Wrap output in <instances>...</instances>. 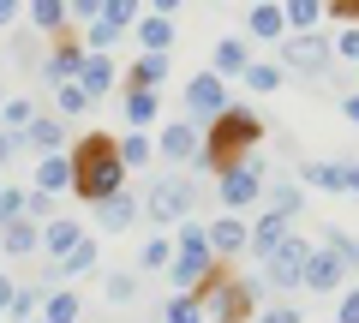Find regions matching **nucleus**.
Listing matches in <instances>:
<instances>
[{
  "label": "nucleus",
  "mask_w": 359,
  "mask_h": 323,
  "mask_svg": "<svg viewBox=\"0 0 359 323\" xmlns=\"http://www.w3.org/2000/svg\"><path fill=\"white\" fill-rule=\"evenodd\" d=\"M72 174H78L72 192L84 198V204H108V198H120V192H126L120 138H108V132H84V138L72 144Z\"/></svg>",
  "instance_id": "nucleus-1"
},
{
  "label": "nucleus",
  "mask_w": 359,
  "mask_h": 323,
  "mask_svg": "<svg viewBox=\"0 0 359 323\" xmlns=\"http://www.w3.org/2000/svg\"><path fill=\"white\" fill-rule=\"evenodd\" d=\"M257 144H264V120H257L252 108H228V114L204 132V156H198V168H210L216 180H222V174H233V168H252V150H257Z\"/></svg>",
  "instance_id": "nucleus-2"
},
{
  "label": "nucleus",
  "mask_w": 359,
  "mask_h": 323,
  "mask_svg": "<svg viewBox=\"0 0 359 323\" xmlns=\"http://www.w3.org/2000/svg\"><path fill=\"white\" fill-rule=\"evenodd\" d=\"M174 246L180 252H174V270H168V287H174V294H198V287L222 270V263L210 258V221H180Z\"/></svg>",
  "instance_id": "nucleus-3"
},
{
  "label": "nucleus",
  "mask_w": 359,
  "mask_h": 323,
  "mask_svg": "<svg viewBox=\"0 0 359 323\" xmlns=\"http://www.w3.org/2000/svg\"><path fill=\"white\" fill-rule=\"evenodd\" d=\"M192 204H198L192 174H156V180L144 186V221H156V233L180 228V221L192 216Z\"/></svg>",
  "instance_id": "nucleus-4"
},
{
  "label": "nucleus",
  "mask_w": 359,
  "mask_h": 323,
  "mask_svg": "<svg viewBox=\"0 0 359 323\" xmlns=\"http://www.w3.org/2000/svg\"><path fill=\"white\" fill-rule=\"evenodd\" d=\"M198 299H204V317L210 323H252L257 317V282L228 275V270L210 275V282L198 287Z\"/></svg>",
  "instance_id": "nucleus-5"
},
{
  "label": "nucleus",
  "mask_w": 359,
  "mask_h": 323,
  "mask_svg": "<svg viewBox=\"0 0 359 323\" xmlns=\"http://www.w3.org/2000/svg\"><path fill=\"white\" fill-rule=\"evenodd\" d=\"M228 108H233V102H228V84H222L216 72H198L192 84H186V120H192V126L210 132L222 114H228Z\"/></svg>",
  "instance_id": "nucleus-6"
},
{
  "label": "nucleus",
  "mask_w": 359,
  "mask_h": 323,
  "mask_svg": "<svg viewBox=\"0 0 359 323\" xmlns=\"http://www.w3.org/2000/svg\"><path fill=\"white\" fill-rule=\"evenodd\" d=\"M306 263H311V246L294 233L282 252H269V258H264V282L276 287V294H299V287H306Z\"/></svg>",
  "instance_id": "nucleus-7"
},
{
  "label": "nucleus",
  "mask_w": 359,
  "mask_h": 323,
  "mask_svg": "<svg viewBox=\"0 0 359 323\" xmlns=\"http://www.w3.org/2000/svg\"><path fill=\"white\" fill-rule=\"evenodd\" d=\"M282 72L330 78V72H335V48H330V36H287V42H282Z\"/></svg>",
  "instance_id": "nucleus-8"
},
{
  "label": "nucleus",
  "mask_w": 359,
  "mask_h": 323,
  "mask_svg": "<svg viewBox=\"0 0 359 323\" xmlns=\"http://www.w3.org/2000/svg\"><path fill=\"white\" fill-rule=\"evenodd\" d=\"M156 156H162V162H186V168H198V156H204V126H192V120H168L162 138H156Z\"/></svg>",
  "instance_id": "nucleus-9"
},
{
  "label": "nucleus",
  "mask_w": 359,
  "mask_h": 323,
  "mask_svg": "<svg viewBox=\"0 0 359 323\" xmlns=\"http://www.w3.org/2000/svg\"><path fill=\"white\" fill-rule=\"evenodd\" d=\"M84 60H90V54H84V42H78V36H60V42L48 48V60H42V78H48L54 90H60V84H78Z\"/></svg>",
  "instance_id": "nucleus-10"
},
{
  "label": "nucleus",
  "mask_w": 359,
  "mask_h": 323,
  "mask_svg": "<svg viewBox=\"0 0 359 323\" xmlns=\"http://www.w3.org/2000/svg\"><path fill=\"white\" fill-rule=\"evenodd\" d=\"M264 174H269V168H257V162H252V168H233V174H222V180H216V198H222L228 209L257 204V198H264Z\"/></svg>",
  "instance_id": "nucleus-11"
},
{
  "label": "nucleus",
  "mask_w": 359,
  "mask_h": 323,
  "mask_svg": "<svg viewBox=\"0 0 359 323\" xmlns=\"http://www.w3.org/2000/svg\"><path fill=\"white\" fill-rule=\"evenodd\" d=\"M287 240H294V216H282V209H264V216L252 221V258L264 263L269 252H282Z\"/></svg>",
  "instance_id": "nucleus-12"
},
{
  "label": "nucleus",
  "mask_w": 359,
  "mask_h": 323,
  "mask_svg": "<svg viewBox=\"0 0 359 323\" xmlns=\"http://www.w3.org/2000/svg\"><path fill=\"white\" fill-rule=\"evenodd\" d=\"M240 252H252V228H245L240 216H216L210 221V258L228 263V258H240Z\"/></svg>",
  "instance_id": "nucleus-13"
},
{
  "label": "nucleus",
  "mask_w": 359,
  "mask_h": 323,
  "mask_svg": "<svg viewBox=\"0 0 359 323\" xmlns=\"http://www.w3.org/2000/svg\"><path fill=\"white\" fill-rule=\"evenodd\" d=\"M347 275H353V270H347L335 252H323V246L311 252V263H306V287H311V294H347Z\"/></svg>",
  "instance_id": "nucleus-14"
},
{
  "label": "nucleus",
  "mask_w": 359,
  "mask_h": 323,
  "mask_svg": "<svg viewBox=\"0 0 359 323\" xmlns=\"http://www.w3.org/2000/svg\"><path fill=\"white\" fill-rule=\"evenodd\" d=\"M78 186V174H72V156H42L36 168H30V192H48V198H60V192H72Z\"/></svg>",
  "instance_id": "nucleus-15"
},
{
  "label": "nucleus",
  "mask_w": 359,
  "mask_h": 323,
  "mask_svg": "<svg viewBox=\"0 0 359 323\" xmlns=\"http://www.w3.org/2000/svg\"><path fill=\"white\" fill-rule=\"evenodd\" d=\"M138 209H144L138 192H120V198H108V204H96V228L102 233H126L132 221H138Z\"/></svg>",
  "instance_id": "nucleus-16"
},
{
  "label": "nucleus",
  "mask_w": 359,
  "mask_h": 323,
  "mask_svg": "<svg viewBox=\"0 0 359 323\" xmlns=\"http://www.w3.org/2000/svg\"><path fill=\"white\" fill-rule=\"evenodd\" d=\"M36 120H42V114H36V102H30V96H6V102H0V132H6L13 144H25Z\"/></svg>",
  "instance_id": "nucleus-17"
},
{
  "label": "nucleus",
  "mask_w": 359,
  "mask_h": 323,
  "mask_svg": "<svg viewBox=\"0 0 359 323\" xmlns=\"http://www.w3.org/2000/svg\"><path fill=\"white\" fill-rule=\"evenodd\" d=\"M84 240V228H78V216H54L48 228H42V252H48L54 263L60 258H72V246Z\"/></svg>",
  "instance_id": "nucleus-18"
},
{
  "label": "nucleus",
  "mask_w": 359,
  "mask_h": 323,
  "mask_svg": "<svg viewBox=\"0 0 359 323\" xmlns=\"http://www.w3.org/2000/svg\"><path fill=\"white\" fill-rule=\"evenodd\" d=\"M210 72L222 78V84H228V72H252V48H245V36H222L216 42V60H210Z\"/></svg>",
  "instance_id": "nucleus-19"
},
{
  "label": "nucleus",
  "mask_w": 359,
  "mask_h": 323,
  "mask_svg": "<svg viewBox=\"0 0 359 323\" xmlns=\"http://www.w3.org/2000/svg\"><path fill=\"white\" fill-rule=\"evenodd\" d=\"M120 108H126V132H144V126H156V114H162V96L126 90V84H120Z\"/></svg>",
  "instance_id": "nucleus-20"
},
{
  "label": "nucleus",
  "mask_w": 359,
  "mask_h": 323,
  "mask_svg": "<svg viewBox=\"0 0 359 323\" xmlns=\"http://www.w3.org/2000/svg\"><path fill=\"white\" fill-rule=\"evenodd\" d=\"M245 30L257 42H287V6H252L245 13Z\"/></svg>",
  "instance_id": "nucleus-21"
},
{
  "label": "nucleus",
  "mask_w": 359,
  "mask_h": 323,
  "mask_svg": "<svg viewBox=\"0 0 359 323\" xmlns=\"http://www.w3.org/2000/svg\"><path fill=\"white\" fill-rule=\"evenodd\" d=\"M323 18H330V0H287V30L294 36H318Z\"/></svg>",
  "instance_id": "nucleus-22"
},
{
  "label": "nucleus",
  "mask_w": 359,
  "mask_h": 323,
  "mask_svg": "<svg viewBox=\"0 0 359 323\" xmlns=\"http://www.w3.org/2000/svg\"><path fill=\"white\" fill-rule=\"evenodd\" d=\"M78 84L90 90V102H102V96L114 90V60H108V54H90L84 72H78Z\"/></svg>",
  "instance_id": "nucleus-23"
},
{
  "label": "nucleus",
  "mask_w": 359,
  "mask_h": 323,
  "mask_svg": "<svg viewBox=\"0 0 359 323\" xmlns=\"http://www.w3.org/2000/svg\"><path fill=\"white\" fill-rule=\"evenodd\" d=\"M25 18L42 30V36H54V42H60V36H66V18H72V6H60V0H36V6H30Z\"/></svg>",
  "instance_id": "nucleus-24"
},
{
  "label": "nucleus",
  "mask_w": 359,
  "mask_h": 323,
  "mask_svg": "<svg viewBox=\"0 0 359 323\" xmlns=\"http://www.w3.org/2000/svg\"><path fill=\"white\" fill-rule=\"evenodd\" d=\"M162 78H168V54H144V60L138 66H132V72H126V90H162Z\"/></svg>",
  "instance_id": "nucleus-25"
},
{
  "label": "nucleus",
  "mask_w": 359,
  "mask_h": 323,
  "mask_svg": "<svg viewBox=\"0 0 359 323\" xmlns=\"http://www.w3.org/2000/svg\"><path fill=\"white\" fill-rule=\"evenodd\" d=\"M264 198L282 209V216H306V192H299L294 180H276V174H264Z\"/></svg>",
  "instance_id": "nucleus-26"
},
{
  "label": "nucleus",
  "mask_w": 359,
  "mask_h": 323,
  "mask_svg": "<svg viewBox=\"0 0 359 323\" xmlns=\"http://www.w3.org/2000/svg\"><path fill=\"white\" fill-rule=\"evenodd\" d=\"M66 132H72L66 120H36L25 144H30V150H42V156H66Z\"/></svg>",
  "instance_id": "nucleus-27"
},
{
  "label": "nucleus",
  "mask_w": 359,
  "mask_h": 323,
  "mask_svg": "<svg viewBox=\"0 0 359 323\" xmlns=\"http://www.w3.org/2000/svg\"><path fill=\"white\" fill-rule=\"evenodd\" d=\"M0 246H6V258H30V252H42V228L36 221H13L0 233Z\"/></svg>",
  "instance_id": "nucleus-28"
},
{
  "label": "nucleus",
  "mask_w": 359,
  "mask_h": 323,
  "mask_svg": "<svg viewBox=\"0 0 359 323\" xmlns=\"http://www.w3.org/2000/svg\"><path fill=\"white\" fill-rule=\"evenodd\" d=\"M174 252H180L174 233H150L144 252H138V270H150V275H156V270H174Z\"/></svg>",
  "instance_id": "nucleus-29"
},
{
  "label": "nucleus",
  "mask_w": 359,
  "mask_h": 323,
  "mask_svg": "<svg viewBox=\"0 0 359 323\" xmlns=\"http://www.w3.org/2000/svg\"><path fill=\"white\" fill-rule=\"evenodd\" d=\"M299 180L318 192H347V162H311V168H299Z\"/></svg>",
  "instance_id": "nucleus-30"
},
{
  "label": "nucleus",
  "mask_w": 359,
  "mask_h": 323,
  "mask_svg": "<svg viewBox=\"0 0 359 323\" xmlns=\"http://www.w3.org/2000/svg\"><path fill=\"white\" fill-rule=\"evenodd\" d=\"M54 108H60V120L72 126V120H84L96 102H90V90H84V84H60V90H54Z\"/></svg>",
  "instance_id": "nucleus-31"
},
{
  "label": "nucleus",
  "mask_w": 359,
  "mask_h": 323,
  "mask_svg": "<svg viewBox=\"0 0 359 323\" xmlns=\"http://www.w3.org/2000/svg\"><path fill=\"white\" fill-rule=\"evenodd\" d=\"M138 42H144V54H168V48H174V25H168L162 13H150L138 25Z\"/></svg>",
  "instance_id": "nucleus-32"
},
{
  "label": "nucleus",
  "mask_w": 359,
  "mask_h": 323,
  "mask_svg": "<svg viewBox=\"0 0 359 323\" xmlns=\"http://www.w3.org/2000/svg\"><path fill=\"white\" fill-rule=\"evenodd\" d=\"M78 311H84V299H78L72 287H54L48 305H42V323H78Z\"/></svg>",
  "instance_id": "nucleus-33"
},
{
  "label": "nucleus",
  "mask_w": 359,
  "mask_h": 323,
  "mask_svg": "<svg viewBox=\"0 0 359 323\" xmlns=\"http://www.w3.org/2000/svg\"><path fill=\"white\" fill-rule=\"evenodd\" d=\"M323 252H335L347 270H359V240L347 228H335V221H323Z\"/></svg>",
  "instance_id": "nucleus-34"
},
{
  "label": "nucleus",
  "mask_w": 359,
  "mask_h": 323,
  "mask_svg": "<svg viewBox=\"0 0 359 323\" xmlns=\"http://www.w3.org/2000/svg\"><path fill=\"white\" fill-rule=\"evenodd\" d=\"M54 270H60V282H72V275H90V270H96V240L84 233V240L72 246V258H60Z\"/></svg>",
  "instance_id": "nucleus-35"
},
{
  "label": "nucleus",
  "mask_w": 359,
  "mask_h": 323,
  "mask_svg": "<svg viewBox=\"0 0 359 323\" xmlns=\"http://www.w3.org/2000/svg\"><path fill=\"white\" fill-rule=\"evenodd\" d=\"M162 317H168V323H210V317H204V299H198V294H174V299L162 305Z\"/></svg>",
  "instance_id": "nucleus-36"
},
{
  "label": "nucleus",
  "mask_w": 359,
  "mask_h": 323,
  "mask_svg": "<svg viewBox=\"0 0 359 323\" xmlns=\"http://www.w3.org/2000/svg\"><path fill=\"white\" fill-rule=\"evenodd\" d=\"M150 156H156V144L144 138V132H126V138H120V162H126V168H144Z\"/></svg>",
  "instance_id": "nucleus-37"
},
{
  "label": "nucleus",
  "mask_w": 359,
  "mask_h": 323,
  "mask_svg": "<svg viewBox=\"0 0 359 323\" xmlns=\"http://www.w3.org/2000/svg\"><path fill=\"white\" fill-rule=\"evenodd\" d=\"M102 294L114 299V305H132V299H138V275H126V270L102 275Z\"/></svg>",
  "instance_id": "nucleus-38"
},
{
  "label": "nucleus",
  "mask_w": 359,
  "mask_h": 323,
  "mask_svg": "<svg viewBox=\"0 0 359 323\" xmlns=\"http://www.w3.org/2000/svg\"><path fill=\"white\" fill-rule=\"evenodd\" d=\"M25 221V186H0V233Z\"/></svg>",
  "instance_id": "nucleus-39"
},
{
  "label": "nucleus",
  "mask_w": 359,
  "mask_h": 323,
  "mask_svg": "<svg viewBox=\"0 0 359 323\" xmlns=\"http://www.w3.org/2000/svg\"><path fill=\"white\" fill-rule=\"evenodd\" d=\"M330 48H335V60H347V66H359V25H341L330 36Z\"/></svg>",
  "instance_id": "nucleus-40"
},
{
  "label": "nucleus",
  "mask_w": 359,
  "mask_h": 323,
  "mask_svg": "<svg viewBox=\"0 0 359 323\" xmlns=\"http://www.w3.org/2000/svg\"><path fill=\"white\" fill-rule=\"evenodd\" d=\"M245 84H252V90H282V66H269V60H252V72H245Z\"/></svg>",
  "instance_id": "nucleus-41"
},
{
  "label": "nucleus",
  "mask_w": 359,
  "mask_h": 323,
  "mask_svg": "<svg viewBox=\"0 0 359 323\" xmlns=\"http://www.w3.org/2000/svg\"><path fill=\"white\" fill-rule=\"evenodd\" d=\"M25 221L48 228V221H54V198H48V192H25Z\"/></svg>",
  "instance_id": "nucleus-42"
},
{
  "label": "nucleus",
  "mask_w": 359,
  "mask_h": 323,
  "mask_svg": "<svg viewBox=\"0 0 359 323\" xmlns=\"http://www.w3.org/2000/svg\"><path fill=\"white\" fill-rule=\"evenodd\" d=\"M102 18L120 25V30H132V25H138V0H102Z\"/></svg>",
  "instance_id": "nucleus-43"
},
{
  "label": "nucleus",
  "mask_w": 359,
  "mask_h": 323,
  "mask_svg": "<svg viewBox=\"0 0 359 323\" xmlns=\"http://www.w3.org/2000/svg\"><path fill=\"white\" fill-rule=\"evenodd\" d=\"M252 323H306V311H299V305H287V299H276V305H269V311H257Z\"/></svg>",
  "instance_id": "nucleus-44"
},
{
  "label": "nucleus",
  "mask_w": 359,
  "mask_h": 323,
  "mask_svg": "<svg viewBox=\"0 0 359 323\" xmlns=\"http://www.w3.org/2000/svg\"><path fill=\"white\" fill-rule=\"evenodd\" d=\"M335 323H359V287H347V294L335 299Z\"/></svg>",
  "instance_id": "nucleus-45"
},
{
  "label": "nucleus",
  "mask_w": 359,
  "mask_h": 323,
  "mask_svg": "<svg viewBox=\"0 0 359 323\" xmlns=\"http://www.w3.org/2000/svg\"><path fill=\"white\" fill-rule=\"evenodd\" d=\"M13 299H18V282L6 270H0V317H6V311H13Z\"/></svg>",
  "instance_id": "nucleus-46"
},
{
  "label": "nucleus",
  "mask_w": 359,
  "mask_h": 323,
  "mask_svg": "<svg viewBox=\"0 0 359 323\" xmlns=\"http://www.w3.org/2000/svg\"><path fill=\"white\" fill-rule=\"evenodd\" d=\"M72 18H102V0H72Z\"/></svg>",
  "instance_id": "nucleus-47"
},
{
  "label": "nucleus",
  "mask_w": 359,
  "mask_h": 323,
  "mask_svg": "<svg viewBox=\"0 0 359 323\" xmlns=\"http://www.w3.org/2000/svg\"><path fill=\"white\" fill-rule=\"evenodd\" d=\"M341 114H347V120L359 126V90H347V96H341Z\"/></svg>",
  "instance_id": "nucleus-48"
},
{
  "label": "nucleus",
  "mask_w": 359,
  "mask_h": 323,
  "mask_svg": "<svg viewBox=\"0 0 359 323\" xmlns=\"http://www.w3.org/2000/svg\"><path fill=\"white\" fill-rule=\"evenodd\" d=\"M13 150H18V144L6 138V132H0V168H6V162H13Z\"/></svg>",
  "instance_id": "nucleus-49"
},
{
  "label": "nucleus",
  "mask_w": 359,
  "mask_h": 323,
  "mask_svg": "<svg viewBox=\"0 0 359 323\" xmlns=\"http://www.w3.org/2000/svg\"><path fill=\"white\" fill-rule=\"evenodd\" d=\"M0 25H18V6H13V0H0Z\"/></svg>",
  "instance_id": "nucleus-50"
},
{
  "label": "nucleus",
  "mask_w": 359,
  "mask_h": 323,
  "mask_svg": "<svg viewBox=\"0 0 359 323\" xmlns=\"http://www.w3.org/2000/svg\"><path fill=\"white\" fill-rule=\"evenodd\" d=\"M347 192H353V198H359V168H347Z\"/></svg>",
  "instance_id": "nucleus-51"
},
{
  "label": "nucleus",
  "mask_w": 359,
  "mask_h": 323,
  "mask_svg": "<svg viewBox=\"0 0 359 323\" xmlns=\"http://www.w3.org/2000/svg\"><path fill=\"white\" fill-rule=\"evenodd\" d=\"M36 323H42V317H36Z\"/></svg>",
  "instance_id": "nucleus-52"
}]
</instances>
